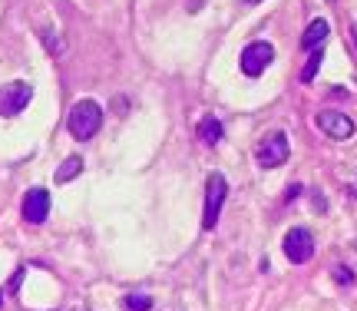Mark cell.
Wrapping results in <instances>:
<instances>
[{"label":"cell","instance_id":"obj_13","mask_svg":"<svg viewBox=\"0 0 357 311\" xmlns=\"http://www.w3.org/2000/svg\"><path fill=\"white\" fill-rule=\"evenodd\" d=\"M153 308V295H146V291H132L123 298V311H149Z\"/></svg>","mask_w":357,"mask_h":311},{"label":"cell","instance_id":"obj_16","mask_svg":"<svg viewBox=\"0 0 357 311\" xmlns=\"http://www.w3.org/2000/svg\"><path fill=\"white\" fill-rule=\"evenodd\" d=\"M3 298H7V288H0V305H3Z\"/></svg>","mask_w":357,"mask_h":311},{"label":"cell","instance_id":"obj_10","mask_svg":"<svg viewBox=\"0 0 357 311\" xmlns=\"http://www.w3.org/2000/svg\"><path fill=\"white\" fill-rule=\"evenodd\" d=\"M199 139L205 146H218L225 139V126H222V119L218 116H202L199 119Z\"/></svg>","mask_w":357,"mask_h":311},{"label":"cell","instance_id":"obj_7","mask_svg":"<svg viewBox=\"0 0 357 311\" xmlns=\"http://www.w3.org/2000/svg\"><path fill=\"white\" fill-rule=\"evenodd\" d=\"M314 126H318L324 136H331V139H351L357 132V126H354V119L351 116H344V113H334V109H321L318 116H314Z\"/></svg>","mask_w":357,"mask_h":311},{"label":"cell","instance_id":"obj_4","mask_svg":"<svg viewBox=\"0 0 357 311\" xmlns=\"http://www.w3.org/2000/svg\"><path fill=\"white\" fill-rule=\"evenodd\" d=\"M281 252H284V259L291 261V265H305V261H311V255H314V235L307 232L305 225H294V229H288V235L281 238Z\"/></svg>","mask_w":357,"mask_h":311},{"label":"cell","instance_id":"obj_18","mask_svg":"<svg viewBox=\"0 0 357 311\" xmlns=\"http://www.w3.org/2000/svg\"><path fill=\"white\" fill-rule=\"evenodd\" d=\"M354 195H357V182H354Z\"/></svg>","mask_w":357,"mask_h":311},{"label":"cell","instance_id":"obj_19","mask_svg":"<svg viewBox=\"0 0 357 311\" xmlns=\"http://www.w3.org/2000/svg\"><path fill=\"white\" fill-rule=\"evenodd\" d=\"M77 311H89V308H77Z\"/></svg>","mask_w":357,"mask_h":311},{"label":"cell","instance_id":"obj_12","mask_svg":"<svg viewBox=\"0 0 357 311\" xmlns=\"http://www.w3.org/2000/svg\"><path fill=\"white\" fill-rule=\"evenodd\" d=\"M321 63H324V47H318V50H311V60H307L305 70H301V83H305V86H311V83H314V77H318Z\"/></svg>","mask_w":357,"mask_h":311},{"label":"cell","instance_id":"obj_3","mask_svg":"<svg viewBox=\"0 0 357 311\" xmlns=\"http://www.w3.org/2000/svg\"><path fill=\"white\" fill-rule=\"evenodd\" d=\"M288 156H291V146H288V136H284V130H271L258 143L255 149V159L261 169H278L288 162Z\"/></svg>","mask_w":357,"mask_h":311},{"label":"cell","instance_id":"obj_2","mask_svg":"<svg viewBox=\"0 0 357 311\" xmlns=\"http://www.w3.org/2000/svg\"><path fill=\"white\" fill-rule=\"evenodd\" d=\"M229 199V182L222 172H208L205 179V212H202V229H215L218 225V215H222V206Z\"/></svg>","mask_w":357,"mask_h":311},{"label":"cell","instance_id":"obj_8","mask_svg":"<svg viewBox=\"0 0 357 311\" xmlns=\"http://www.w3.org/2000/svg\"><path fill=\"white\" fill-rule=\"evenodd\" d=\"M20 208H24V219L30 222V225H43L47 215H50V192H47V189H30V192L24 195Z\"/></svg>","mask_w":357,"mask_h":311},{"label":"cell","instance_id":"obj_14","mask_svg":"<svg viewBox=\"0 0 357 311\" xmlns=\"http://www.w3.org/2000/svg\"><path fill=\"white\" fill-rule=\"evenodd\" d=\"M334 278H337L341 285H351V282H354V272H347L344 265H337V268H334Z\"/></svg>","mask_w":357,"mask_h":311},{"label":"cell","instance_id":"obj_9","mask_svg":"<svg viewBox=\"0 0 357 311\" xmlns=\"http://www.w3.org/2000/svg\"><path fill=\"white\" fill-rule=\"evenodd\" d=\"M328 33H331V24L324 20V17H314L311 24H307V30L301 33V50H318V47H324V40H328Z\"/></svg>","mask_w":357,"mask_h":311},{"label":"cell","instance_id":"obj_11","mask_svg":"<svg viewBox=\"0 0 357 311\" xmlns=\"http://www.w3.org/2000/svg\"><path fill=\"white\" fill-rule=\"evenodd\" d=\"M79 172H83V159H79V156H66L63 162L56 166V172H53V179H56L60 185H63V182H73V179H77Z\"/></svg>","mask_w":357,"mask_h":311},{"label":"cell","instance_id":"obj_6","mask_svg":"<svg viewBox=\"0 0 357 311\" xmlns=\"http://www.w3.org/2000/svg\"><path fill=\"white\" fill-rule=\"evenodd\" d=\"M33 100V86L30 83H7L0 86V116H20Z\"/></svg>","mask_w":357,"mask_h":311},{"label":"cell","instance_id":"obj_15","mask_svg":"<svg viewBox=\"0 0 357 311\" xmlns=\"http://www.w3.org/2000/svg\"><path fill=\"white\" fill-rule=\"evenodd\" d=\"M20 282H24V268H17V272H13V278H10V282H7V285H3V288H7V295H13Z\"/></svg>","mask_w":357,"mask_h":311},{"label":"cell","instance_id":"obj_5","mask_svg":"<svg viewBox=\"0 0 357 311\" xmlns=\"http://www.w3.org/2000/svg\"><path fill=\"white\" fill-rule=\"evenodd\" d=\"M275 60V47L268 43V40H255V43H248L238 56V63H242V73L245 77H261L265 73V66Z\"/></svg>","mask_w":357,"mask_h":311},{"label":"cell","instance_id":"obj_17","mask_svg":"<svg viewBox=\"0 0 357 311\" xmlns=\"http://www.w3.org/2000/svg\"><path fill=\"white\" fill-rule=\"evenodd\" d=\"M242 3H248V7H252V3H261V0H242Z\"/></svg>","mask_w":357,"mask_h":311},{"label":"cell","instance_id":"obj_1","mask_svg":"<svg viewBox=\"0 0 357 311\" xmlns=\"http://www.w3.org/2000/svg\"><path fill=\"white\" fill-rule=\"evenodd\" d=\"M102 126V109L96 100H79L73 109H70V119H66V130L73 139H93Z\"/></svg>","mask_w":357,"mask_h":311}]
</instances>
